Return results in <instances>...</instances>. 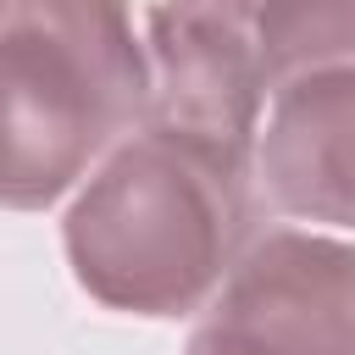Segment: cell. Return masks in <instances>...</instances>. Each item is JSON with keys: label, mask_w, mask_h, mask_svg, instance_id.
<instances>
[{"label": "cell", "mask_w": 355, "mask_h": 355, "mask_svg": "<svg viewBox=\"0 0 355 355\" xmlns=\"http://www.w3.org/2000/svg\"><path fill=\"white\" fill-rule=\"evenodd\" d=\"M139 100L116 0H0V194L44 200Z\"/></svg>", "instance_id": "cell-1"}]
</instances>
